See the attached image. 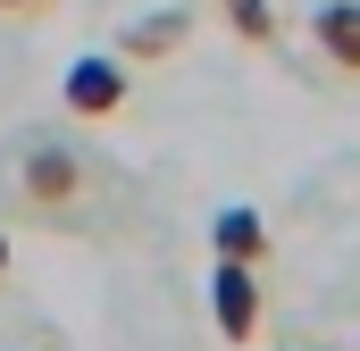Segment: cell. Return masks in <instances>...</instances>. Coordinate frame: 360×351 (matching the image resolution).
Instances as JSON below:
<instances>
[{"mask_svg":"<svg viewBox=\"0 0 360 351\" xmlns=\"http://www.w3.org/2000/svg\"><path fill=\"white\" fill-rule=\"evenodd\" d=\"M0 192H8V209H25L34 226L92 234V226H101V201H109V168H101V159H84L76 143L17 134V143L0 151Z\"/></svg>","mask_w":360,"mask_h":351,"instance_id":"obj_1","label":"cell"},{"mask_svg":"<svg viewBox=\"0 0 360 351\" xmlns=\"http://www.w3.org/2000/svg\"><path fill=\"white\" fill-rule=\"evenodd\" d=\"M59 109L68 117H117L126 109V59H76L68 67V84H59Z\"/></svg>","mask_w":360,"mask_h":351,"instance_id":"obj_2","label":"cell"},{"mask_svg":"<svg viewBox=\"0 0 360 351\" xmlns=\"http://www.w3.org/2000/svg\"><path fill=\"white\" fill-rule=\"evenodd\" d=\"M210 310H218V335H226V343H252V335H260V276H252L243 260H218Z\"/></svg>","mask_w":360,"mask_h":351,"instance_id":"obj_3","label":"cell"},{"mask_svg":"<svg viewBox=\"0 0 360 351\" xmlns=\"http://www.w3.org/2000/svg\"><path fill=\"white\" fill-rule=\"evenodd\" d=\"M184 42H193V8H151V17H143V25H126V34H117V59H134V67H151V59H176Z\"/></svg>","mask_w":360,"mask_h":351,"instance_id":"obj_4","label":"cell"},{"mask_svg":"<svg viewBox=\"0 0 360 351\" xmlns=\"http://www.w3.org/2000/svg\"><path fill=\"white\" fill-rule=\"evenodd\" d=\"M310 34H319V51H327L344 76H360V0H327V8L310 17Z\"/></svg>","mask_w":360,"mask_h":351,"instance_id":"obj_5","label":"cell"},{"mask_svg":"<svg viewBox=\"0 0 360 351\" xmlns=\"http://www.w3.org/2000/svg\"><path fill=\"white\" fill-rule=\"evenodd\" d=\"M210 243H218V260H243V267H260V260H269V218H260V209H218Z\"/></svg>","mask_w":360,"mask_h":351,"instance_id":"obj_6","label":"cell"},{"mask_svg":"<svg viewBox=\"0 0 360 351\" xmlns=\"http://www.w3.org/2000/svg\"><path fill=\"white\" fill-rule=\"evenodd\" d=\"M218 8H226V25H235L252 51H276V8L269 0H218Z\"/></svg>","mask_w":360,"mask_h":351,"instance_id":"obj_7","label":"cell"},{"mask_svg":"<svg viewBox=\"0 0 360 351\" xmlns=\"http://www.w3.org/2000/svg\"><path fill=\"white\" fill-rule=\"evenodd\" d=\"M34 8H51V0H0V17H34Z\"/></svg>","mask_w":360,"mask_h":351,"instance_id":"obj_8","label":"cell"},{"mask_svg":"<svg viewBox=\"0 0 360 351\" xmlns=\"http://www.w3.org/2000/svg\"><path fill=\"white\" fill-rule=\"evenodd\" d=\"M0 284H8V226H0Z\"/></svg>","mask_w":360,"mask_h":351,"instance_id":"obj_9","label":"cell"}]
</instances>
